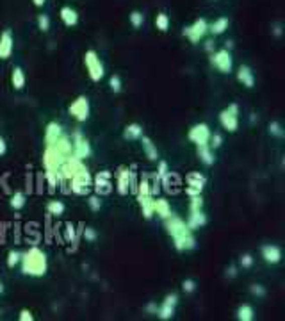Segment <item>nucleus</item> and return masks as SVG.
Wrapping results in <instances>:
<instances>
[{
    "label": "nucleus",
    "instance_id": "obj_1",
    "mask_svg": "<svg viewBox=\"0 0 285 321\" xmlns=\"http://www.w3.org/2000/svg\"><path fill=\"white\" fill-rule=\"evenodd\" d=\"M71 153H73V146H71V141L66 136L57 137L52 145H47L43 153V165L45 168H47V172L59 173L61 165H63Z\"/></svg>",
    "mask_w": 285,
    "mask_h": 321
},
{
    "label": "nucleus",
    "instance_id": "obj_2",
    "mask_svg": "<svg viewBox=\"0 0 285 321\" xmlns=\"http://www.w3.org/2000/svg\"><path fill=\"white\" fill-rule=\"evenodd\" d=\"M166 232L173 237V245L178 252H187L196 247V239L193 235V230L187 227L184 219L169 216L166 218Z\"/></svg>",
    "mask_w": 285,
    "mask_h": 321
},
{
    "label": "nucleus",
    "instance_id": "obj_3",
    "mask_svg": "<svg viewBox=\"0 0 285 321\" xmlns=\"http://www.w3.org/2000/svg\"><path fill=\"white\" fill-rule=\"evenodd\" d=\"M20 261H22V271L25 275H31V277H43L48 270L47 254L36 247L25 252Z\"/></svg>",
    "mask_w": 285,
    "mask_h": 321
},
{
    "label": "nucleus",
    "instance_id": "obj_4",
    "mask_svg": "<svg viewBox=\"0 0 285 321\" xmlns=\"http://www.w3.org/2000/svg\"><path fill=\"white\" fill-rule=\"evenodd\" d=\"M84 63H86L87 73H89L91 81L94 83H100L102 77L106 75V70H104V64H102L100 57L94 50H87L86 55H84Z\"/></svg>",
    "mask_w": 285,
    "mask_h": 321
},
{
    "label": "nucleus",
    "instance_id": "obj_5",
    "mask_svg": "<svg viewBox=\"0 0 285 321\" xmlns=\"http://www.w3.org/2000/svg\"><path fill=\"white\" fill-rule=\"evenodd\" d=\"M219 123L223 125V129L228 132H235L239 127V107L237 104H230L228 107L219 113Z\"/></svg>",
    "mask_w": 285,
    "mask_h": 321
},
{
    "label": "nucleus",
    "instance_id": "obj_6",
    "mask_svg": "<svg viewBox=\"0 0 285 321\" xmlns=\"http://www.w3.org/2000/svg\"><path fill=\"white\" fill-rule=\"evenodd\" d=\"M71 191L75 193V195H87L89 193V188H91V182H93V179H91L89 172L87 170H82V172H78L75 177H71Z\"/></svg>",
    "mask_w": 285,
    "mask_h": 321
},
{
    "label": "nucleus",
    "instance_id": "obj_7",
    "mask_svg": "<svg viewBox=\"0 0 285 321\" xmlns=\"http://www.w3.org/2000/svg\"><path fill=\"white\" fill-rule=\"evenodd\" d=\"M209 32V24L205 18H198L193 22V25L184 29V36L191 41V43H198L200 39Z\"/></svg>",
    "mask_w": 285,
    "mask_h": 321
},
{
    "label": "nucleus",
    "instance_id": "obj_8",
    "mask_svg": "<svg viewBox=\"0 0 285 321\" xmlns=\"http://www.w3.org/2000/svg\"><path fill=\"white\" fill-rule=\"evenodd\" d=\"M82 170H86V166L82 165V160L77 159V157H73V155H70L66 160H64L63 165H61V168H59V177H61V179L70 180L71 177H75L78 172H82Z\"/></svg>",
    "mask_w": 285,
    "mask_h": 321
},
{
    "label": "nucleus",
    "instance_id": "obj_9",
    "mask_svg": "<svg viewBox=\"0 0 285 321\" xmlns=\"http://www.w3.org/2000/svg\"><path fill=\"white\" fill-rule=\"evenodd\" d=\"M211 63L214 64V68H218L221 73H230L232 66H234V63H232V55H230V52H228L227 48L214 52V54H212V57H211Z\"/></svg>",
    "mask_w": 285,
    "mask_h": 321
},
{
    "label": "nucleus",
    "instance_id": "obj_10",
    "mask_svg": "<svg viewBox=\"0 0 285 321\" xmlns=\"http://www.w3.org/2000/svg\"><path fill=\"white\" fill-rule=\"evenodd\" d=\"M189 139L195 143L196 146L200 145H209V139H211V129H209L207 123H196L189 130Z\"/></svg>",
    "mask_w": 285,
    "mask_h": 321
},
{
    "label": "nucleus",
    "instance_id": "obj_11",
    "mask_svg": "<svg viewBox=\"0 0 285 321\" xmlns=\"http://www.w3.org/2000/svg\"><path fill=\"white\" fill-rule=\"evenodd\" d=\"M68 111H70V114L77 122H86L87 118H89V100L86 97H78Z\"/></svg>",
    "mask_w": 285,
    "mask_h": 321
},
{
    "label": "nucleus",
    "instance_id": "obj_12",
    "mask_svg": "<svg viewBox=\"0 0 285 321\" xmlns=\"http://www.w3.org/2000/svg\"><path fill=\"white\" fill-rule=\"evenodd\" d=\"M71 146H73V153H71V155L77 157V159L84 160V159H87V157L91 155L89 143H87L86 137H82V134H80V132L73 134V143H71Z\"/></svg>",
    "mask_w": 285,
    "mask_h": 321
},
{
    "label": "nucleus",
    "instance_id": "obj_13",
    "mask_svg": "<svg viewBox=\"0 0 285 321\" xmlns=\"http://www.w3.org/2000/svg\"><path fill=\"white\" fill-rule=\"evenodd\" d=\"M94 191L100 196L111 195L113 191V182H111V173L109 172H100L94 177Z\"/></svg>",
    "mask_w": 285,
    "mask_h": 321
},
{
    "label": "nucleus",
    "instance_id": "obj_14",
    "mask_svg": "<svg viewBox=\"0 0 285 321\" xmlns=\"http://www.w3.org/2000/svg\"><path fill=\"white\" fill-rule=\"evenodd\" d=\"M176 302H178V298H176V294H168L166 296V300L162 302V305L157 309V316L160 317V319H171L173 314H175V307H176Z\"/></svg>",
    "mask_w": 285,
    "mask_h": 321
},
{
    "label": "nucleus",
    "instance_id": "obj_15",
    "mask_svg": "<svg viewBox=\"0 0 285 321\" xmlns=\"http://www.w3.org/2000/svg\"><path fill=\"white\" fill-rule=\"evenodd\" d=\"M15 48V39H13V32L4 31L0 34V59H9Z\"/></svg>",
    "mask_w": 285,
    "mask_h": 321
},
{
    "label": "nucleus",
    "instance_id": "obj_16",
    "mask_svg": "<svg viewBox=\"0 0 285 321\" xmlns=\"http://www.w3.org/2000/svg\"><path fill=\"white\" fill-rule=\"evenodd\" d=\"M137 202H139V207L143 211V216L146 219H150L153 216V195L150 193H137Z\"/></svg>",
    "mask_w": 285,
    "mask_h": 321
},
{
    "label": "nucleus",
    "instance_id": "obj_17",
    "mask_svg": "<svg viewBox=\"0 0 285 321\" xmlns=\"http://www.w3.org/2000/svg\"><path fill=\"white\" fill-rule=\"evenodd\" d=\"M262 257L269 264H278L281 261V250L276 245H266L262 247Z\"/></svg>",
    "mask_w": 285,
    "mask_h": 321
},
{
    "label": "nucleus",
    "instance_id": "obj_18",
    "mask_svg": "<svg viewBox=\"0 0 285 321\" xmlns=\"http://www.w3.org/2000/svg\"><path fill=\"white\" fill-rule=\"evenodd\" d=\"M237 81L246 88H253L255 86V75L251 71L250 66H241L237 71Z\"/></svg>",
    "mask_w": 285,
    "mask_h": 321
},
{
    "label": "nucleus",
    "instance_id": "obj_19",
    "mask_svg": "<svg viewBox=\"0 0 285 321\" xmlns=\"http://www.w3.org/2000/svg\"><path fill=\"white\" fill-rule=\"evenodd\" d=\"M153 212H157L160 218L166 219L171 216V205H169V202L164 198H157V200L153 198Z\"/></svg>",
    "mask_w": 285,
    "mask_h": 321
},
{
    "label": "nucleus",
    "instance_id": "obj_20",
    "mask_svg": "<svg viewBox=\"0 0 285 321\" xmlns=\"http://www.w3.org/2000/svg\"><path fill=\"white\" fill-rule=\"evenodd\" d=\"M185 182H187L189 188H196V189L202 191V189L205 188V184H207V177L202 175L200 172H193V173H187Z\"/></svg>",
    "mask_w": 285,
    "mask_h": 321
},
{
    "label": "nucleus",
    "instance_id": "obj_21",
    "mask_svg": "<svg viewBox=\"0 0 285 321\" xmlns=\"http://www.w3.org/2000/svg\"><path fill=\"white\" fill-rule=\"evenodd\" d=\"M63 136V130H61V125L57 122H50L47 125V130H45V143L47 145H52V143L57 139V137Z\"/></svg>",
    "mask_w": 285,
    "mask_h": 321
},
{
    "label": "nucleus",
    "instance_id": "obj_22",
    "mask_svg": "<svg viewBox=\"0 0 285 321\" xmlns=\"http://www.w3.org/2000/svg\"><path fill=\"white\" fill-rule=\"evenodd\" d=\"M205 223H207V216L203 214L202 211H191V216H189L187 219V227L191 228V230H198V228H202Z\"/></svg>",
    "mask_w": 285,
    "mask_h": 321
},
{
    "label": "nucleus",
    "instance_id": "obj_23",
    "mask_svg": "<svg viewBox=\"0 0 285 321\" xmlns=\"http://www.w3.org/2000/svg\"><path fill=\"white\" fill-rule=\"evenodd\" d=\"M61 20H63V24L66 25V27H73L78 22V15L73 8H68L66 6V8L61 9Z\"/></svg>",
    "mask_w": 285,
    "mask_h": 321
},
{
    "label": "nucleus",
    "instance_id": "obj_24",
    "mask_svg": "<svg viewBox=\"0 0 285 321\" xmlns=\"http://www.w3.org/2000/svg\"><path fill=\"white\" fill-rule=\"evenodd\" d=\"M141 136H143V127H141L139 123H130V125H127L125 130H123V137L129 139V141L139 139Z\"/></svg>",
    "mask_w": 285,
    "mask_h": 321
},
{
    "label": "nucleus",
    "instance_id": "obj_25",
    "mask_svg": "<svg viewBox=\"0 0 285 321\" xmlns=\"http://www.w3.org/2000/svg\"><path fill=\"white\" fill-rule=\"evenodd\" d=\"M141 145H143V150H145L146 157H148L150 160H157V157H159V152H157L155 145L152 143V139L150 137H145V136H141Z\"/></svg>",
    "mask_w": 285,
    "mask_h": 321
},
{
    "label": "nucleus",
    "instance_id": "obj_26",
    "mask_svg": "<svg viewBox=\"0 0 285 321\" xmlns=\"http://www.w3.org/2000/svg\"><path fill=\"white\" fill-rule=\"evenodd\" d=\"M198 157L205 166L214 165V153H212V150L209 145H200L198 146Z\"/></svg>",
    "mask_w": 285,
    "mask_h": 321
},
{
    "label": "nucleus",
    "instance_id": "obj_27",
    "mask_svg": "<svg viewBox=\"0 0 285 321\" xmlns=\"http://www.w3.org/2000/svg\"><path fill=\"white\" fill-rule=\"evenodd\" d=\"M130 189V172L129 170H121L120 179H118V193L120 195H127Z\"/></svg>",
    "mask_w": 285,
    "mask_h": 321
},
{
    "label": "nucleus",
    "instance_id": "obj_28",
    "mask_svg": "<svg viewBox=\"0 0 285 321\" xmlns=\"http://www.w3.org/2000/svg\"><path fill=\"white\" fill-rule=\"evenodd\" d=\"M228 18H225V16H221V18H218L216 22H212L211 25H209V31L212 32L214 36H219V34H223V32L227 31L228 29Z\"/></svg>",
    "mask_w": 285,
    "mask_h": 321
},
{
    "label": "nucleus",
    "instance_id": "obj_29",
    "mask_svg": "<svg viewBox=\"0 0 285 321\" xmlns=\"http://www.w3.org/2000/svg\"><path fill=\"white\" fill-rule=\"evenodd\" d=\"M11 83H13V88H15V90H24V86H25V73H24V70H22L20 66H16L15 70H13Z\"/></svg>",
    "mask_w": 285,
    "mask_h": 321
},
{
    "label": "nucleus",
    "instance_id": "obj_30",
    "mask_svg": "<svg viewBox=\"0 0 285 321\" xmlns=\"http://www.w3.org/2000/svg\"><path fill=\"white\" fill-rule=\"evenodd\" d=\"M253 309H251L248 303H242L241 307L237 309V319L239 321H251L253 319Z\"/></svg>",
    "mask_w": 285,
    "mask_h": 321
},
{
    "label": "nucleus",
    "instance_id": "obj_31",
    "mask_svg": "<svg viewBox=\"0 0 285 321\" xmlns=\"http://www.w3.org/2000/svg\"><path fill=\"white\" fill-rule=\"evenodd\" d=\"M155 27L159 29L160 32H166L169 29V16L166 13H159L155 18Z\"/></svg>",
    "mask_w": 285,
    "mask_h": 321
},
{
    "label": "nucleus",
    "instance_id": "obj_32",
    "mask_svg": "<svg viewBox=\"0 0 285 321\" xmlns=\"http://www.w3.org/2000/svg\"><path fill=\"white\" fill-rule=\"evenodd\" d=\"M47 211H48V214H52V216H61L64 212V204L63 202H59V200H52L50 204L47 205Z\"/></svg>",
    "mask_w": 285,
    "mask_h": 321
},
{
    "label": "nucleus",
    "instance_id": "obj_33",
    "mask_svg": "<svg viewBox=\"0 0 285 321\" xmlns=\"http://www.w3.org/2000/svg\"><path fill=\"white\" fill-rule=\"evenodd\" d=\"M9 205H11L15 211H20V209L25 205V195L24 193H15V195L11 196V200H9Z\"/></svg>",
    "mask_w": 285,
    "mask_h": 321
},
{
    "label": "nucleus",
    "instance_id": "obj_34",
    "mask_svg": "<svg viewBox=\"0 0 285 321\" xmlns=\"http://www.w3.org/2000/svg\"><path fill=\"white\" fill-rule=\"evenodd\" d=\"M143 22H145V16H143V13H139V11L130 13V24H132L134 29H139L141 25H143Z\"/></svg>",
    "mask_w": 285,
    "mask_h": 321
},
{
    "label": "nucleus",
    "instance_id": "obj_35",
    "mask_svg": "<svg viewBox=\"0 0 285 321\" xmlns=\"http://www.w3.org/2000/svg\"><path fill=\"white\" fill-rule=\"evenodd\" d=\"M38 27H39V31L47 32L48 29H50V18H48L47 15H39L38 16Z\"/></svg>",
    "mask_w": 285,
    "mask_h": 321
},
{
    "label": "nucleus",
    "instance_id": "obj_36",
    "mask_svg": "<svg viewBox=\"0 0 285 321\" xmlns=\"http://www.w3.org/2000/svg\"><path fill=\"white\" fill-rule=\"evenodd\" d=\"M269 134L274 137H283V130H281V125L278 122H271L269 123Z\"/></svg>",
    "mask_w": 285,
    "mask_h": 321
},
{
    "label": "nucleus",
    "instance_id": "obj_37",
    "mask_svg": "<svg viewBox=\"0 0 285 321\" xmlns=\"http://www.w3.org/2000/svg\"><path fill=\"white\" fill-rule=\"evenodd\" d=\"M109 86H111V90H113L114 93H120V91H121V78H120V75H113V77H111Z\"/></svg>",
    "mask_w": 285,
    "mask_h": 321
},
{
    "label": "nucleus",
    "instance_id": "obj_38",
    "mask_svg": "<svg viewBox=\"0 0 285 321\" xmlns=\"http://www.w3.org/2000/svg\"><path fill=\"white\" fill-rule=\"evenodd\" d=\"M20 259H22V255H20L18 252L11 250V252H9V257H8V266L9 268H15L16 264L20 263Z\"/></svg>",
    "mask_w": 285,
    "mask_h": 321
},
{
    "label": "nucleus",
    "instance_id": "obj_39",
    "mask_svg": "<svg viewBox=\"0 0 285 321\" xmlns=\"http://www.w3.org/2000/svg\"><path fill=\"white\" fill-rule=\"evenodd\" d=\"M87 204H89V207L93 209V211H100V207H102V202H100L98 196H89Z\"/></svg>",
    "mask_w": 285,
    "mask_h": 321
},
{
    "label": "nucleus",
    "instance_id": "obj_40",
    "mask_svg": "<svg viewBox=\"0 0 285 321\" xmlns=\"http://www.w3.org/2000/svg\"><path fill=\"white\" fill-rule=\"evenodd\" d=\"M202 205H203L202 196H193V200H191V211H202Z\"/></svg>",
    "mask_w": 285,
    "mask_h": 321
},
{
    "label": "nucleus",
    "instance_id": "obj_41",
    "mask_svg": "<svg viewBox=\"0 0 285 321\" xmlns=\"http://www.w3.org/2000/svg\"><path fill=\"white\" fill-rule=\"evenodd\" d=\"M182 287H184L185 293H193V291L196 289V282H195V280H191V278H187V280H184Z\"/></svg>",
    "mask_w": 285,
    "mask_h": 321
},
{
    "label": "nucleus",
    "instance_id": "obj_42",
    "mask_svg": "<svg viewBox=\"0 0 285 321\" xmlns=\"http://www.w3.org/2000/svg\"><path fill=\"white\" fill-rule=\"evenodd\" d=\"M209 141H211V146H212V148H218V146H221L223 137L219 136V134H214V136L211 134V139H209Z\"/></svg>",
    "mask_w": 285,
    "mask_h": 321
},
{
    "label": "nucleus",
    "instance_id": "obj_43",
    "mask_svg": "<svg viewBox=\"0 0 285 321\" xmlns=\"http://www.w3.org/2000/svg\"><path fill=\"white\" fill-rule=\"evenodd\" d=\"M32 319H34V316H32L31 310L24 309L22 312H20V321H32Z\"/></svg>",
    "mask_w": 285,
    "mask_h": 321
},
{
    "label": "nucleus",
    "instance_id": "obj_44",
    "mask_svg": "<svg viewBox=\"0 0 285 321\" xmlns=\"http://www.w3.org/2000/svg\"><path fill=\"white\" fill-rule=\"evenodd\" d=\"M251 264H253V257H251V255H242V259H241V266H242V268H250Z\"/></svg>",
    "mask_w": 285,
    "mask_h": 321
},
{
    "label": "nucleus",
    "instance_id": "obj_45",
    "mask_svg": "<svg viewBox=\"0 0 285 321\" xmlns=\"http://www.w3.org/2000/svg\"><path fill=\"white\" fill-rule=\"evenodd\" d=\"M251 293H253L255 296H264V294H266V289L262 286H258V284H255V286H251Z\"/></svg>",
    "mask_w": 285,
    "mask_h": 321
},
{
    "label": "nucleus",
    "instance_id": "obj_46",
    "mask_svg": "<svg viewBox=\"0 0 285 321\" xmlns=\"http://www.w3.org/2000/svg\"><path fill=\"white\" fill-rule=\"evenodd\" d=\"M166 173H168V163H164V160H160V163H159V172H157V175H159V177H164Z\"/></svg>",
    "mask_w": 285,
    "mask_h": 321
},
{
    "label": "nucleus",
    "instance_id": "obj_47",
    "mask_svg": "<svg viewBox=\"0 0 285 321\" xmlns=\"http://www.w3.org/2000/svg\"><path fill=\"white\" fill-rule=\"evenodd\" d=\"M84 237H86V241H94V239H97V232H94L93 228H86V230H84Z\"/></svg>",
    "mask_w": 285,
    "mask_h": 321
},
{
    "label": "nucleus",
    "instance_id": "obj_48",
    "mask_svg": "<svg viewBox=\"0 0 285 321\" xmlns=\"http://www.w3.org/2000/svg\"><path fill=\"white\" fill-rule=\"evenodd\" d=\"M6 152H8V145H6L4 137L0 136V155H4Z\"/></svg>",
    "mask_w": 285,
    "mask_h": 321
},
{
    "label": "nucleus",
    "instance_id": "obj_49",
    "mask_svg": "<svg viewBox=\"0 0 285 321\" xmlns=\"http://www.w3.org/2000/svg\"><path fill=\"white\" fill-rule=\"evenodd\" d=\"M185 193H187L189 196H200V193H202V191H200V189H196V188H187V189H185Z\"/></svg>",
    "mask_w": 285,
    "mask_h": 321
},
{
    "label": "nucleus",
    "instance_id": "obj_50",
    "mask_svg": "<svg viewBox=\"0 0 285 321\" xmlns=\"http://www.w3.org/2000/svg\"><path fill=\"white\" fill-rule=\"evenodd\" d=\"M66 228H68V235H66V237H68V239H73V235H75L73 225H70V223H68V225H66Z\"/></svg>",
    "mask_w": 285,
    "mask_h": 321
},
{
    "label": "nucleus",
    "instance_id": "obj_51",
    "mask_svg": "<svg viewBox=\"0 0 285 321\" xmlns=\"http://www.w3.org/2000/svg\"><path fill=\"white\" fill-rule=\"evenodd\" d=\"M32 2H34V6H38V8H43L47 0H32Z\"/></svg>",
    "mask_w": 285,
    "mask_h": 321
},
{
    "label": "nucleus",
    "instance_id": "obj_52",
    "mask_svg": "<svg viewBox=\"0 0 285 321\" xmlns=\"http://www.w3.org/2000/svg\"><path fill=\"white\" fill-rule=\"evenodd\" d=\"M146 309H148V310H150V312H155V314H157V307H155V305H153V303H150V305H148V307H146Z\"/></svg>",
    "mask_w": 285,
    "mask_h": 321
},
{
    "label": "nucleus",
    "instance_id": "obj_53",
    "mask_svg": "<svg viewBox=\"0 0 285 321\" xmlns=\"http://www.w3.org/2000/svg\"><path fill=\"white\" fill-rule=\"evenodd\" d=\"M4 293V286H2V284H0V294Z\"/></svg>",
    "mask_w": 285,
    "mask_h": 321
}]
</instances>
